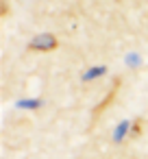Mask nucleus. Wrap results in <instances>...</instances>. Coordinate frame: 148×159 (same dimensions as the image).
<instances>
[{
  "label": "nucleus",
  "mask_w": 148,
  "mask_h": 159,
  "mask_svg": "<svg viewBox=\"0 0 148 159\" xmlns=\"http://www.w3.org/2000/svg\"><path fill=\"white\" fill-rule=\"evenodd\" d=\"M100 74H105V68H102V66L92 68L89 72H85V74H83V79H85V81H92V79H96V76H100Z\"/></svg>",
  "instance_id": "4"
},
{
  "label": "nucleus",
  "mask_w": 148,
  "mask_h": 159,
  "mask_svg": "<svg viewBox=\"0 0 148 159\" xmlns=\"http://www.w3.org/2000/svg\"><path fill=\"white\" fill-rule=\"evenodd\" d=\"M126 129H128V122H126V120H122V122H120V124L115 126V131H113V139H115V142H120V139L124 137Z\"/></svg>",
  "instance_id": "2"
},
{
  "label": "nucleus",
  "mask_w": 148,
  "mask_h": 159,
  "mask_svg": "<svg viewBox=\"0 0 148 159\" xmlns=\"http://www.w3.org/2000/svg\"><path fill=\"white\" fill-rule=\"evenodd\" d=\"M55 37L52 35H48V33H42V35H37L33 42H31V46L35 48V50H50V48H55Z\"/></svg>",
  "instance_id": "1"
},
{
  "label": "nucleus",
  "mask_w": 148,
  "mask_h": 159,
  "mask_svg": "<svg viewBox=\"0 0 148 159\" xmlns=\"http://www.w3.org/2000/svg\"><path fill=\"white\" fill-rule=\"evenodd\" d=\"M137 61H139V57H137V55H128V57H126V63H128V66H135Z\"/></svg>",
  "instance_id": "5"
},
{
  "label": "nucleus",
  "mask_w": 148,
  "mask_h": 159,
  "mask_svg": "<svg viewBox=\"0 0 148 159\" xmlns=\"http://www.w3.org/2000/svg\"><path fill=\"white\" fill-rule=\"evenodd\" d=\"M16 107H20V109H37L39 107V100H35V98H31V100H18L16 102Z\"/></svg>",
  "instance_id": "3"
}]
</instances>
